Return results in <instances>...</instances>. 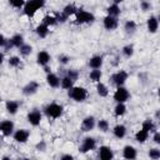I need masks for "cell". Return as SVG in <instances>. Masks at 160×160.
<instances>
[{"label": "cell", "instance_id": "obj_32", "mask_svg": "<svg viewBox=\"0 0 160 160\" xmlns=\"http://www.w3.org/2000/svg\"><path fill=\"white\" fill-rule=\"evenodd\" d=\"M19 51H20V55H22V56H28V55H30L31 54V51H32V48H31V45H29V44H22L20 48H19Z\"/></svg>", "mask_w": 160, "mask_h": 160}, {"label": "cell", "instance_id": "obj_33", "mask_svg": "<svg viewBox=\"0 0 160 160\" xmlns=\"http://www.w3.org/2000/svg\"><path fill=\"white\" fill-rule=\"evenodd\" d=\"M42 22H44V24H46V25L50 28V26H54V25H56V24H58V19H56V16H55V15H48V16H45V18H44Z\"/></svg>", "mask_w": 160, "mask_h": 160}, {"label": "cell", "instance_id": "obj_37", "mask_svg": "<svg viewBox=\"0 0 160 160\" xmlns=\"http://www.w3.org/2000/svg\"><path fill=\"white\" fill-rule=\"evenodd\" d=\"M122 54L126 56V58H131L134 55V46L132 45H125L122 48Z\"/></svg>", "mask_w": 160, "mask_h": 160}, {"label": "cell", "instance_id": "obj_5", "mask_svg": "<svg viewBox=\"0 0 160 160\" xmlns=\"http://www.w3.org/2000/svg\"><path fill=\"white\" fill-rule=\"evenodd\" d=\"M130 98V92L124 86H118L115 92H114V100L116 102H126Z\"/></svg>", "mask_w": 160, "mask_h": 160}, {"label": "cell", "instance_id": "obj_21", "mask_svg": "<svg viewBox=\"0 0 160 160\" xmlns=\"http://www.w3.org/2000/svg\"><path fill=\"white\" fill-rule=\"evenodd\" d=\"M112 134H114V136L118 138V139H122V138H125V135H126V126L122 125V124H118V125H115L114 129H112Z\"/></svg>", "mask_w": 160, "mask_h": 160}, {"label": "cell", "instance_id": "obj_43", "mask_svg": "<svg viewBox=\"0 0 160 160\" xmlns=\"http://www.w3.org/2000/svg\"><path fill=\"white\" fill-rule=\"evenodd\" d=\"M59 61H60V64L66 65V64L70 61V56H68V55H65V54H61V55H59Z\"/></svg>", "mask_w": 160, "mask_h": 160}, {"label": "cell", "instance_id": "obj_11", "mask_svg": "<svg viewBox=\"0 0 160 160\" xmlns=\"http://www.w3.org/2000/svg\"><path fill=\"white\" fill-rule=\"evenodd\" d=\"M118 25H119L118 18L110 16V15H106V16L104 18V28H105L106 30H109V31L115 30V29L118 28Z\"/></svg>", "mask_w": 160, "mask_h": 160}, {"label": "cell", "instance_id": "obj_14", "mask_svg": "<svg viewBox=\"0 0 160 160\" xmlns=\"http://www.w3.org/2000/svg\"><path fill=\"white\" fill-rule=\"evenodd\" d=\"M8 41V45H6V48H20L22 44H24V36L22 35H20V34H15L14 36H11V39L10 40H6Z\"/></svg>", "mask_w": 160, "mask_h": 160}, {"label": "cell", "instance_id": "obj_49", "mask_svg": "<svg viewBox=\"0 0 160 160\" xmlns=\"http://www.w3.org/2000/svg\"><path fill=\"white\" fill-rule=\"evenodd\" d=\"M4 62V54L2 52H0V65Z\"/></svg>", "mask_w": 160, "mask_h": 160}, {"label": "cell", "instance_id": "obj_26", "mask_svg": "<svg viewBox=\"0 0 160 160\" xmlns=\"http://www.w3.org/2000/svg\"><path fill=\"white\" fill-rule=\"evenodd\" d=\"M148 139H149V132H148L146 130L141 129V130L136 131V134H135V140H136L138 142L142 144V142H145Z\"/></svg>", "mask_w": 160, "mask_h": 160}, {"label": "cell", "instance_id": "obj_31", "mask_svg": "<svg viewBox=\"0 0 160 160\" xmlns=\"http://www.w3.org/2000/svg\"><path fill=\"white\" fill-rule=\"evenodd\" d=\"M124 30H125L128 34L135 32V30H136V22H135L134 20H128V21L124 24Z\"/></svg>", "mask_w": 160, "mask_h": 160}, {"label": "cell", "instance_id": "obj_23", "mask_svg": "<svg viewBox=\"0 0 160 160\" xmlns=\"http://www.w3.org/2000/svg\"><path fill=\"white\" fill-rule=\"evenodd\" d=\"M35 31H36V34H38V36L39 38H41V39H44V38H46L48 35H49V26L46 25V24H40V25H38L36 26V29H35Z\"/></svg>", "mask_w": 160, "mask_h": 160}, {"label": "cell", "instance_id": "obj_24", "mask_svg": "<svg viewBox=\"0 0 160 160\" xmlns=\"http://www.w3.org/2000/svg\"><path fill=\"white\" fill-rule=\"evenodd\" d=\"M141 129L146 130V131L150 134V132H154V131H156V125H155V122H154L151 119H146V120H144V121H142Z\"/></svg>", "mask_w": 160, "mask_h": 160}, {"label": "cell", "instance_id": "obj_38", "mask_svg": "<svg viewBox=\"0 0 160 160\" xmlns=\"http://www.w3.org/2000/svg\"><path fill=\"white\" fill-rule=\"evenodd\" d=\"M149 158L152 159V160H158V159H160V150L156 149V148L150 149V150H149Z\"/></svg>", "mask_w": 160, "mask_h": 160}, {"label": "cell", "instance_id": "obj_9", "mask_svg": "<svg viewBox=\"0 0 160 160\" xmlns=\"http://www.w3.org/2000/svg\"><path fill=\"white\" fill-rule=\"evenodd\" d=\"M0 132L4 136H10L14 132V122L11 120H2L0 121Z\"/></svg>", "mask_w": 160, "mask_h": 160}, {"label": "cell", "instance_id": "obj_17", "mask_svg": "<svg viewBox=\"0 0 160 160\" xmlns=\"http://www.w3.org/2000/svg\"><path fill=\"white\" fill-rule=\"evenodd\" d=\"M122 156H124L125 159H128V160H134V159H136V156H138V151H136V149H135L134 146L126 145V146H124Z\"/></svg>", "mask_w": 160, "mask_h": 160}, {"label": "cell", "instance_id": "obj_19", "mask_svg": "<svg viewBox=\"0 0 160 160\" xmlns=\"http://www.w3.org/2000/svg\"><path fill=\"white\" fill-rule=\"evenodd\" d=\"M46 82H48V85L50 88L56 89V88L60 86V78L56 74H54V72H49L46 75Z\"/></svg>", "mask_w": 160, "mask_h": 160}, {"label": "cell", "instance_id": "obj_36", "mask_svg": "<svg viewBox=\"0 0 160 160\" xmlns=\"http://www.w3.org/2000/svg\"><path fill=\"white\" fill-rule=\"evenodd\" d=\"M8 62H9V65L11 68H19L20 64H21V60H20L19 56H10L9 60H8Z\"/></svg>", "mask_w": 160, "mask_h": 160}, {"label": "cell", "instance_id": "obj_3", "mask_svg": "<svg viewBox=\"0 0 160 160\" xmlns=\"http://www.w3.org/2000/svg\"><path fill=\"white\" fill-rule=\"evenodd\" d=\"M44 110H45V114H46L49 118H51V119H58V118H60V116L62 115V112H64L62 105L56 104V102H50L49 105L45 106Z\"/></svg>", "mask_w": 160, "mask_h": 160}, {"label": "cell", "instance_id": "obj_10", "mask_svg": "<svg viewBox=\"0 0 160 160\" xmlns=\"http://www.w3.org/2000/svg\"><path fill=\"white\" fill-rule=\"evenodd\" d=\"M28 121H29V124H31L32 126L40 125V122H41V112H40V110H38V109L31 110V111L28 114Z\"/></svg>", "mask_w": 160, "mask_h": 160}, {"label": "cell", "instance_id": "obj_47", "mask_svg": "<svg viewBox=\"0 0 160 160\" xmlns=\"http://www.w3.org/2000/svg\"><path fill=\"white\" fill-rule=\"evenodd\" d=\"M66 159H70V160H71V159H74V156L70 155V154H66V155H62V156H61V160H66Z\"/></svg>", "mask_w": 160, "mask_h": 160}, {"label": "cell", "instance_id": "obj_6", "mask_svg": "<svg viewBox=\"0 0 160 160\" xmlns=\"http://www.w3.org/2000/svg\"><path fill=\"white\" fill-rule=\"evenodd\" d=\"M95 148H96V140H95L94 138L86 136V138L82 140V142H81V145H80V148H79V151L82 152V154H85V152H89V151L94 150Z\"/></svg>", "mask_w": 160, "mask_h": 160}, {"label": "cell", "instance_id": "obj_46", "mask_svg": "<svg viewBox=\"0 0 160 160\" xmlns=\"http://www.w3.org/2000/svg\"><path fill=\"white\" fill-rule=\"evenodd\" d=\"M5 42H6L5 38H4V35L0 32V48H1V46H4V45H5Z\"/></svg>", "mask_w": 160, "mask_h": 160}, {"label": "cell", "instance_id": "obj_28", "mask_svg": "<svg viewBox=\"0 0 160 160\" xmlns=\"http://www.w3.org/2000/svg\"><path fill=\"white\" fill-rule=\"evenodd\" d=\"M60 86H61L62 89H65V90H69L70 88L74 86V80H71L68 75H65L64 78L60 79Z\"/></svg>", "mask_w": 160, "mask_h": 160}, {"label": "cell", "instance_id": "obj_30", "mask_svg": "<svg viewBox=\"0 0 160 160\" xmlns=\"http://www.w3.org/2000/svg\"><path fill=\"white\" fill-rule=\"evenodd\" d=\"M126 112V105L125 102H118L115 109H114V114L115 116H122Z\"/></svg>", "mask_w": 160, "mask_h": 160}, {"label": "cell", "instance_id": "obj_16", "mask_svg": "<svg viewBox=\"0 0 160 160\" xmlns=\"http://www.w3.org/2000/svg\"><path fill=\"white\" fill-rule=\"evenodd\" d=\"M95 128V118L94 116H86L81 122V130L82 131H91Z\"/></svg>", "mask_w": 160, "mask_h": 160}, {"label": "cell", "instance_id": "obj_40", "mask_svg": "<svg viewBox=\"0 0 160 160\" xmlns=\"http://www.w3.org/2000/svg\"><path fill=\"white\" fill-rule=\"evenodd\" d=\"M140 8H141L142 11H148V10L151 9V2L148 1V0H141L140 1Z\"/></svg>", "mask_w": 160, "mask_h": 160}, {"label": "cell", "instance_id": "obj_50", "mask_svg": "<svg viewBox=\"0 0 160 160\" xmlns=\"http://www.w3.org/2000/svg\"><path fill=\"white\" fill-rule=\"evenodd\" d=\"M112 1H114V4H118V5H119V4H120V2H122L124 0H112Z\"/></svg>", "mask_w": 160, "mask_h": 160}, {"label": "cell", "instance_id": "obj_44", "mask_svg": "<svg viewBox=\"0 0 160 160\" xmlns=\"http://www.w3.org/2000/svg\"><path fill=\"white\" fill-rule=\"evenodd\" d=\"M36 149H38L39 151H45V149H46V142H45L44 140H41L40 142L36 144Z\"/></svg>", "mask_w": 160, "mask_h": 160}, {"label": "cell", "instance_id": "obj_35", "mask_svg": "<svg viewBox=\"0 0 160 160\" xmlns=\"http://www.w3.org/2000/svg\"><path fill=\"white\" fill-rule=\"evenodd\" d=\"M96 125H98V129L100 131H102V132H106L109 130V121L105 120V119H100Z\"/></svg>", "mask_w": 160, "mask_h": 160}, {"label": "cell", "instance_id": "obj_27", "mask_svg": "<svg viewBox=\"0 0 160 160\" xmlns=\"http://www.w3.org/2000/svg\"><path fill=\"white\" fill-rule=\"evenodd\" d=\"M106 11H108V15H110V16H115V18H118V16L120 15V12H121V9H120V6H119L118 4H112V5H110V6H108V9H106Z\"/></svg>", "mask_w": 160, "mask_h": 160}, {"label": "cell", "instance_id": "obj_25", "mask_svg": "<svg viewBox=\"0 0 160 160\" xmlns=\"http://www.w3.org/2000/svg\"><path fill=\"white\" fill-rule=\"evenodd\" d=\"M96 91H98V94H99L100 98H106V96L109 95V89H108V86H106L105 84L100 82V81H98V84H96Z\"/></svg>", "mask_w": 160, "mask_h": 160}, {"label": "cell", "instance_id": "obj_2", "mask_svg": "<svg viewBox=\"0 0 160 160\" xmlns=\"http://www.w3.org/2000/svg\"><path fill=\"white\" fill-rule=\"evenodd\" d=\"M68 95L70 99H72L78 102H81L88 98V90L85 88H81V86H72L69 89Z\"/></svg>", "mask_w": 160, "mask_h": 160}, {"label": "cell", "instance_id": "obj_18", "mask_svg": "<svg viewBox=\"0 0 160 160\" xmlns=\"http://www.w3.org/2000/svg\"><path fill=\"white\" fill-rule=\"evenodd\" d=\"M146 26H148V31L151 34H155L159 29V20L156 16H150L146 21Z\"/></svg>", "mask_w": 160, "mask_h": 160}, {"label": "cell", "instance_id": "obj_45", "mask_svg": "<svg viewBox=\"0 0 160 160\" xmlns=\"http://www.w3.org/2000/svg\"><path fill=\"white\" fill-rule=\"evenodd\" d=\"M152 134H154V135H152L154 142H155V144H160V132H159V131H154Z\"/></svg>", "mask_w": 160, "mask_h": 160}, {"label": "cell", "instance_id": "obj_42", "mask_svg": "<svg viewBox=\"0 0 160 160\" xmlns=\"http://www.w3.org/2000/svg\"><path fill=\"white\" fill-rule=\"evenodd\" d=\"M55 16H56V19H58V22H59V21H60V22H65V21L68 20V18H69V16H66L62 11H61V12L55 14Z\"/></svg>", "mask_w": 160, "mask_h": 160}, {"label": "cell", "instance_id": "obj_51", "mask_svg": "<svg viewBox=\"0 0 160 160\" xmlns=\"http://www.w3.org/2000/svg\"><path fill=\"white\" fill-rule=\"evenodd\" d=\"M0 101H1V98H0Z\"/></svg>", "mask_w": 160, "mask_h": 160}, {"label": "cell", "instance_id": "obj_48", "mask_svg": "<svg viewBox=\"0 0 160 160\" xmlns=\"http://www.w3.org/2000/svg\"><path fill=\"white\" fill-rule=\"evenodd\" d=\"M44 70H45V72H46V74H49V72H51V69H50V68H49L48 65H45V66H44Z\"/></svg>", "mask_w": 160, "mask_h": 160}, {"label": "cell", "instance_id": "obj_34", "mask_svg": "<svg viewBox=\"0 0 160 160\" xmlns=\"http://www.w3.org/2000/svg\"><path fill=\"white\" fill-rule=\"evenodd\" d=\"M76 6L74 5V4H68L64 9H62V12L66 15V16H70V15H72V14H75L76 12Z\"/></svg>", "mask_w": 160, "mask_h": 160}, {"label": "cell", "instance_id": "obj_12", "mask_svg": "<svg viewBox=\"0 0 160 160\" xmlns=\"http://www.w3.org/2000/svg\"><path fill=\"white\" fill-rule=\"evenodd\" d=\"M38 90H39V82L35 81V80H31V81H29L22 88V94L26 95V96H29V95H34Z\"/></svg>", "mask_w": 160, "mask_h": 160}, {"label": "cell", "instance_id": "obj_22", "mask_svg": "<svg viewBox=\"0 0 160 160\" xmlns=\"http://www.w3.org/2000/svg\"><path fill=\"white\" fill-rule=\"evenodd\" d=\"M102 56H100V55H94V56H91L90 58V60H89V66L91 68V69H100L101 68V65H102Z\"/></svg>", "mask_w": 160, "mask_h": 160}, {"label": "cell", "instance_id": "obj_1", "mask_svg": "<svg viewBox=\"0 0 160 160\" xmlns=\"http://www.w3.org/2000/svg\"><path fill=\"white\" fill-rule=\"evenodd\" d=\"M45 2H46V0H28V1H25L24 6H22L24 14L29 18H32L39 9L44 8Z\"/></svg>", "mask_w": 160, "mask_h": 160}, {"label": "cell", "instance_id": "obj_41", "mask_svg": "<svg viewBox=\"0 0 160 160\" xmlns=\"http://www.w3.org/2000/svg\"><path fill=\"white\" fill-rule=\"evenodd\" d=\"M66 75H68L71 80H74V81H76V80H78V78H79V72H78L76 70H68Z\"/></svg>", "mask_w": 160, "mask_h": 160}, {"label": "cell", "instance_id": "obj_29", "mask_svg": "<svg viewBox=\"0 0 160 160\" xmlns=\"http://www.w3.org/2000/svg\"><path fill=\"white\" fill-rule=\"evenodd\" d=\"M101 76H102V72H101L100 69H92V70L90 71V75H89L90 80L94 81V82L100 81V80H101Z\"/></svg>", "mask_w": 160, "mask_h": 160}, {"label": "cell", "instance_id": "obj_20", "mask_svg": "<svg viewBox=\"0 0 160 160\" xmlns=\"http://www.w3.org/2000/svg\"><path fill=\"white\" fill-rule=\"evenodd\" d=\"M19 106H20V102L16 101V100H9L6 101L5 104V108H6V111L10 114V115H15L19 110Z\"/></svg>", "mask_w": 160, "mask_h": 160}, {"label": "cell", "instance_id": "obj_4", "mask_svg": "<svg viewBox=\"0 0 160 160\" xmlns=\"http://www.w3.org/2000/svg\"><path fill=\"white\" fill-rule=\"evenodd\" d=\"M75 16H76V24H89L95 20V16L91 12L82 9H78L75 12Z\"/></svg>", "mask_w": 160, "mask_h": 160}, {"label": "cell", "instance_id": "obj_13", "mask_svg": "<svg viewBox=\"0 0 160 160\" xmlns=\"http://www.w3.org/2000/svg\"><path fill=\"white\" fill-rule=\"evenodd\" d=\"M99 158L101 160H110L114 158V151L110 146H106V145H102L99 148Z\"/></svg>", "mask_w": 160, "mask_h": 160}, {"label": "cell", "instance_id": "obj_8", "mask_svg": "<svg viewBox=\"0 0 160 160\" xmlns=\"http://www.w3.org/2000/svg\"><path fill=\"white\" fill-rule=\"evenodd\" d=\"M12 136H14V140L16 142H20V144H24L28 141L29 136H30V131L28 129H19L16 130L15 132H12Z\"/></svg>", "mask_w": 160, "mask_h": 160}, {"label": "cell", "instance_id": "obj_39", "mask_svg": "<svg viewBox=\"0 0 160 160\" xmlns=\"http://www.w3.org/2000/svg\"><path fill=\"white\" fill-rule=\"evenodd\" d=\"M9 4L15 9H21L25 4V0H9Z\"/></svg>", "mask_w": 160, "mask_h": 160}, {"label": "cell", "instance_id": "obj_7", "mask_svg": "<svg viewBox=\"0 0 160 160\" xmlns=\"http://www.w3.org/2000/svg\"><path fill=\"white\" fill-rule=\"evenodd\" d=\"M110 80H111V82L114 85H116V88L118 86H122L125 84V81L128 80V72L124 71V70H120V71L112 74L111 78H110Z\"/></svg>", "mask_w": 160, "mask_h": 160}, {"label": "cell", "instance_id": "obj_15", "mask_svg": "<svg viewBox=\"0 0 160 160\" xmlns=\"http://www.w3.org/2000/svg\"><path fill=\"white\" fill-rule=\"evenodd\" d=\"M50 59H51V56H50V54H49L46 50L39 51L38 55H36V62H38L39 65H41V66L48 65V64L50 62Z\"/></svg>", "mask_w": 160, "mask_h": 160}]
</instances>
